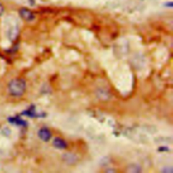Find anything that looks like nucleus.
<instances>
[{
    "instance_id": "obj_3",
    "label": "nucleus",
    "mask_w": 173,
    "mask_h": 173,
    "mask_svg": "<svg viewBox=\"0 0 173 173\" xmlns=\"http://www.w3.org/2000/svg\"><path fill=\"white\" fill-rule=\"evenodd\" d=\"M38 136L43 142H48L51 137L50 131L47 128H42L38 132Z\"/></svg>"
},
{
    "instance_id": "obj_5",
    "label": "nucleus",
    "mask_w": 173,
    "mask_h": 173,
    "mask_svg": "<svg viewBox=\"0 0 173 173\" xmlns=\"http://www.w3.org/2000/svg\"><path fill=\"white\" fill-rule=\"evenodd\" d=\"M64 162L68 164H74L76 162V156L72 154H66L64 155Z\"/></svg>"
},
{
    "instance_id": "obj_9",
    "label": "nucleus",
    "mask_w": 173,
    "mask_h": 173,
    "mask_svg": "<svg viewBox=\"0 0 173 173\" xmlns=\"http://www.w3.org/2000/svg\"><path fill=\"white\" fill-rule=\"evenodd\" d=\"M166 6L168 7H171V8H172V2H169V3H166Z\"/></svg>"
},
{
    "instance_id": "obj_2",
    "label": "nucleus",
    "mask_w": 173,
    "mask_h": 173,
    "mask_svg": "<svg viewBox=\"0 0 173 173\" xmlns=\"http://www.w3.org/2000/svg\"><path fill=\"white\" fill-rule=\"evenodd\" d=\"M19 14L21 17L27 22H31L35 19V15L33 12L26 7H22L19 10Z\"/></svg>"
},
{
    "instance_id": "obj_7",
    "label": "nucleus",
    "mask_w": 173,
    "mask_h": 173,
    "mask_svg": "<svg viewBox=\"0 0 173 173\" xmlns=\"http://www.w3.org/2000/svg\"><path fill=\"white\" fill-rule=\"evenodd\" d=\"M128 171L131 172H139L142 171L141 168L137 164H131L127 168Z\"/></svg>"
},
{
    "instance_id": "obj_1",
    "label": "nucleus",
    "mask_w": 173,
    "mask_h": 173,
    "mask_svg": "<svg viewBox=\"0 0 173 173\" xmlns=\"http://www.w3.org/2000/svg\"><path fill=\"white\" fill-rule=\"evenodd\" d=\"M26 84L25 80L22 79H14L12 80L7 86L9 93L15 97H20L25 92Z\"/></svg>"
},
{
    "instance_id": "obj_8",
    "label": "nucleus",
    "mask_w": 173,
    "mask_h": 173,
    "mask_svg": "<svg viewBox=\"0 0 173 173\" xmlns=\"http://www.w3.org/2000/svg\"><path fill=\"white\" fill-rule=\"evenodd\" d=\"M4 12V7L2 4V3H0V17L3 14Z\"/></svg>"
},
{
    "instance_id": "obj_4",
    "label": "nucleus",
    "mask_w": 173,
    "mask_h": 173,
    "mask_svg": "<svg viewBox=\"0 0 173 173\" xmlns=\"http://www.w3.org/2000/svg\"><path fill=\"white\" fill-rule=\"evenodd\" d=\"M53 144L55 147L58 148V149H60V150H62V149H65L67 146V144L66 143V142L64 140H63L61 138H55L54 142H53Z\"/></svg>"
},
{
    "instance_id": "obj_6",
    "label": "nucleus",
    "mask_w": 173,
    "mask_h": 173,
    "mask_svg": "<svg viewBox=\"0 0 173 173\" xmlns=\"http://www.w3.org/2000/svg\"><path fill=\"white\" fill-rule=\"evenodd\" d=\"M10 121L12 123H14L16 124H17V125H20V126H25L26 124L25 120H22L21 118H10Z\"/></svg>"
}]
</instances>
